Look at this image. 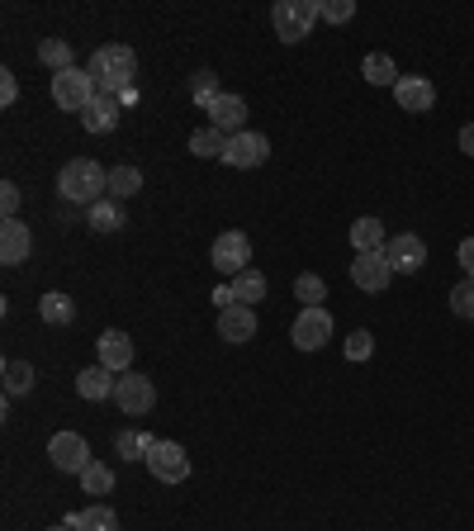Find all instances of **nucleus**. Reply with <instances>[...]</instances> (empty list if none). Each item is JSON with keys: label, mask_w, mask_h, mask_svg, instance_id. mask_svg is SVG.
Wrapping results in <instances>:
<instances>
[{"label": "nucleus", "mask_w": 474, "mask_h": 531, "mask_svg": "<svg viewBox=\"0 0 474 531\" xmlns=\"http://www.w3.org/2000/svg\"><path fill=\"white\" fill-rule=\"evenodd\" d=\"M86 72L95 76L100 95H114V100H119L128 86H138V53H133L128 43H105V48L91 53Z\"/></svg>", "instance_id": "f257e3e1"}, {"label": "nucleus", "mask_w": 474, "mask_h": 531, "mask_svg": "<svg viewBox=\"0 0 474 531\" xmlns=\"http://www.w3.org/2000/svg\"><path fill=\"white\" fill-rule=\"evenodd\" d=\"M57 190H62V200L67 204H100L110 195V171L91 157H72V162L62 166V176H57Z\"/></svg>", "instance_id": "f03ea898"}, {"label": "nucleus", "mask_w": 474, "mask_h": 531, "mask_svg": "<svg viewBox=\"0 0 474 531\" xmlns=\"http://www.w3.org/2000/svg\"><path fill=\"white\" fill-rule=\"evenodd\" d=\"M318 19H323V0H275V10H271L275 38H285V43L309 38V29Z\"/></svg>", "instance_id": "7ed1b4c3"}, {"label": "nucleus", "mask_w": 474, "mask_h": 531, "mask_svg": "<svg viewBox=\"0 0 474 531\" xmlns=\"http://www.w3.org/2000/svg\"><path fill=\"white\" fill-rule=\"evenodd\" d=\"M95 95H100V86H95V76L86 72V67H72V72H57V76H53V100H57V110L86 114V110L95 105Z\"/></svg>", "instance_id": "20e7f679"}, {"label": "nucleus", "mask_w": 474, "mask_h": 531, "mask_svg": "<svg viewBox=\"0 0 474 531\" xmlns=\"http://www.w3.org/2000/svg\"><path fill=\"white\" fill-rule=\"evenodd\" d=\"M209 261H214V271L219 275H242L252 271V238L242 233V228H228V233H219L214 238V252H209Z\"/></svg>", "instance_id": "39448f33"}, {"label": "nucleus", "mask_w": 474, "mask_h": 531, "mask_svg": "<svg viewBox=\"0 0 474 531\" xmlns=\"http://www.w3.org/2000/svg\"><path fill=\"white\" fill-rule=\"evenodd\" d=\"M48 460H53L62 475H86L95 460H91V441L81 437V432H57L53 441H48Z\"/></svg>", "instance_id": "423d86ee"}, {"label": "nucleus", "mask_w": 474, "mask_h": 531, "mask_svg": "<svg viewBox=\"0 0 474 531\" xmlns=\"http://www.w3.org/2000/svg\"><path fill=\"white\" fill-rule=\"evenodd\" d=\"M114 403H119V413H128V418H147L157 408V385L147 375H138V370H128V375H119V385H114Z\"/></svg>", "instance_id": "0eeeda50"}, {"label": "nucleus", "mask_w": 474, "mask_h": 531, "mask_svg": "<svg viewBox=\"0 0 474 531\" xmlns=\"http://www.w3.org/2000/svg\"><path fill=\"white\" fill-rule=\"evenodd\" d=\"M290 342L299 351H318L332 342V313L323 304H313V309H299L294 313V328H290Z\"/></svg>", "instance_id": "6e6552de"}, {"label": "nucleus", "mask_w": 474, "mask_h": 531, "mask_svg": "<svg viewBox=\"0 0 474 531\" xmlns=\"http://www.w3.org/2000/svg\"><path fill=\"white\" fill-rule=\"evenodd\" d=\"M147 470H152V479H162V484H185L190 479V456H185L181 441H157L147 451Z\"/></svg>", "instance_id": "1a4fd4ad"}, {"label": "nucleus", "mask_w": 474, "mask_h": 531, "mask_svg": "<svg viewBox=\"0 0 474 531\" xmlns=\"http://www.w3.org/2000/svg\"><path fill=\"white\" fill-rule=\"evenodd\" d=\"M271 157V138L266 133H252V129H242L228 138V152H223V162L233 166V171H252V166H261Z\"/></svg>", "instance_id": "9d476101"}, {"label": "nucleus", "mask_w": 474, "mask_h": 531, "mask_svg": "<svg viewBox=\"0 0 474 531\" xmlns=\"http://www.w3.org/2000/svg\"><path fill=\"white\" fill-rule=\"evenodd\" d=\"M389 280H394V266H389L384 252H356V261H351V285L356 290L380 294V290H389Z\"/></svg>", "instance_id": "9b49d317"}, {"label": "nucleus", "mask_w": 474, "mask_h": 531, "mask_svg": "<svg viewBox=\"0 0 474 531\" xmlns=\"http://www.w3.org/2000/svg\"><path fill=\"white\" fill-rule=\"evenodd\" d=\"M384 257H389L394 275H418L427 266V242L418 233H399V238L384 242Z\"/></svg>", "instance_id": "f8f14e48"}, {"label": "nucleus", "mask_w": 474, "mask_h": 531, "mask_svg": "<svg viewBox=\"0 0 474 531\" xmlns=\"http://www.w3.org/2000/svg\"><path fill=\"white\" fill-rule=\"evenodd\" d=\"M29 252H34L29 223L24 219H0V261H5V266H19V261H29Z\"/></svg>", "instance_id": "ddd939ff"}, {"label": "nucleus", "mask_w": 474, "mask_h": 531, "mask_svg": "<svg viewBox=\"0 0 474 531\" xmlns=\"http://www.w3.org/2000/svg\"><path fill=\"white\" fill-rule=\"evenodd\" d=\"M209 129H219V133H242L247 129V100L242 95H233V91H223L214 105H209Z\"/></svg>", "instance_id": "4468645a"}, {"label": "nucleus", "mask_w": 474, "mask_h": 531, "mask_svg": "<svg viewBox=\"0 0 474 531\" xmlns=\"http://www.w3.org/2000/svg\"><path fill=\"white\" fill-rule=\"evenodd\" d=\"M95 351H100V366L114 370V375H128V366H133V337H128V332H119V328L100 332Z\"/></svg>", "instance_id": "2eb2a0df"}, {"label": "nucleus", "mask_w": 474, "mask_h": 531, "mask_svg": "<svg viewBox=\"0 0 474 531\" xmlns=\"http://www.w3.org/2000/svg\"><path fill=\"white\" fill-rule=\"evenodd\" d=\"M394 100H399V110H408V114H427L437 105V86H432L427 76H399Z\"/></svg>", "instance_id": "dca6fc26"}, {"label": "nucleus", "mask_w": 474, "mask_h": 531, "mask_svg": "<svg viewBox=\"0 0 474 531\" xmlns=\"http://www.w3.org/2000/svg\"><path fill=\"white\" fill-rule=\"evenodd\" d=\"M219 337H223V342H233V347L252 342V337H256V309H252V304H233V309H223L219 313Z\"/></svg>", "instance_id": "f3484780"}, {"label": "nucleus", "mask_w": 474, "mask_h": 531, "mask_svg": "<svg viewBox=\"0 0 474 531\" xmlns=\"http://www.w3.org/2000/svg\"><path fill=\"white\" fill-rule=\"evenodd\" d=\"M114 385H119V380H114V370H105L100 361H95V366H86L81 375H76V394H81L86 403L114 399Z\"/></svg>", "instance_id": "a211bd4d"}, {"label": "nucleus", "mask_w": 474, "mask_h": 531, "mask_svg": "<svg viewBox=\"0 0 474 531\" xmlns=\"http://www.w3.org/2000/svg\"><path fill=\"white\" fill-rule=\"evenodd\" d=\"M119 100L114 95H95V105L86 114H81V124H86V133H114L119 129Z\"/></svg>", "instance_id": "6ab92c4d"}, {"label": "nucleus", "mask_w": 474, "mask_h": 531, "mask_svg": "<svg viewBox=\"0 0 474 531\" xmlns=\"http://www.w3.org/2000/svg\"><path fill=\"white\" fill-rule=\"evenodd\" d=\"M67 527L72 531H119V517H114L110 503H91V508H81V513L67 517Z\"/></svg>", "instance_id": "aec40b11"}, {"label": "nucleus", "mask_w": 474, "mask_h": 531, "mask_svg": "<svg viewBox=\"0 0 474 531\" xmlns=\"http://www.w3.org/2000/svg\"><path fill=\"white\" fill-rule=\"evenodd\" d=\"M38 318H43L48 328H67V323H72V318H76L72 294H62V290L43 294V299H38Z\"/></svg>", "instance_id": "412c9836"}, {"label": "nucleus", "mask_w": 474, "mask_h": 531, "mask_svg": "<svg viewBox=\"0 0 474 531\" xmlns=\"http://www.w3.org/2000/svg\"><path fill=\"white\" fill-rule=\"evenodd\" d=\"M361 76L365 81H370V86H389V91H394V86H399V67H394V57L389 53H365V62H361Z\"/></svg>", "instance_id": "4be33fe9"}, {"label": "nucleus", "mask_w": 474, "mask_h": 531, "mask_svg": "<svg viewBox=\"0 0 474 531\" xmlns=\"http://www.w3.org/2000/svg\"><path fill=\"white\" fill-rule=\"evenodd\" d=\"M38 62L57 76V72H72L76 53H72V43H67V38H43V43H38Z\"/></svg>", "instance_id": "5701e85b"}, {"label": "nucleus", "mask_w": 474, "mask_h": 531, "mask_svg": "<svg viewBox=\"0 0 474 531\" xmlns=\"http://www.w3.org/2000/svg\"><path fill=\"white\" fill-rule=\"evenodd\" d=\"M384 223L375 219V214H365V219H356L351 223V247L356 252H384Z\"/></svg>", "instance_id": "b1692460"}, {"label": "nucleus", "mask_w": 474, "mask_h": 531, "mask_svg": "<svg viewBox=\"0 0 474 531\" xmlns=\"http://www.w3.org/2000/svg\"><path fill=\"white\" fill-rule=\"evenodd\" d=\"M124 223H128V214H124V204H119V200L105 195L100 204H91V228H95V233H119Z\"/></svg>", "instance_id": "393cba45"}, {"label": "nucleus", "mask_w": 474, "mask_h": 531, "mask_svg": "<svg viewBox=\"0 0 474 531\" xmlns=\"http://www.w3.org/2000/svg\"><path fill=\"white\" fill-rule=\"evenodd\" d=\"M228 285H233L237 304H261V299H266V290H271V285H266V275L256 271V266H252V271H242V275H233Z\"/></svg>", "instance_id": "a878e982"}, {"label": "nucleus", "mask_w": 474, "mask_h": 531, "mask_svg": "<svg viewBox=\"0 0 474 531\" xmlns=\"http://www.w3.org/2000/svg\"><path fill=\"white\" fill-rule=\"evenodd\" d=\"M0 375H5V399H15V394H29V389H34V366H29V361H5V366H0Z\"/></svg>", "instance_id": "bb28decb"}, {"label": "nucleus", "mask_w": 474, "mask_h": 531, "mask_svg": "<svg viewBox=\"0 0 474 531\" xmlns=\"http://www.w3.org/2000/svg\"><path fill=\"white\" fill-rule=\"evenodd\" d=\"M138 190H143V171H138V166H114L110 171V200L124 204L128 195H138Z\"/></svg>", "instance_id": "cd10ccee"}, {"label": "nucleus", "mask_w": 474, "mask_h": 531, "mask_svg": "<svg viewBox=\"0 0 474 531\" xmlns=\"http://www.w3.org/2000/svg\"><path fill=\"white\" fill-rule=\"evenodd\" d=\"M157 441L162 437H152V432H119V437H114V451L124 460H147V451H152Z\"/></svg>", "instance_id": "c85d7f7f"}, {"label": "nucleus", "mask_w": 474, "mask_h": 531, "mask_svg": "<svg viewBox=\"0 0 474 531\" xmlns=\"http://www.w3.org/2000/svg\"><path fill=\"white\" fill-rule=\"evenodd\" d=\"M190 152H195V157H219V162H223V152H228V133L195 129V133H190Z\"/></svg>", "instance_id": "c756f323"}, {"label": "nucleus", "mask_w": 474, "mask_h": 531, "mask_svg": "<svg viewBox=\"0 0 474 531\" xmlns=\"http://www.w3.org/2000/svg\"><path fill=\"white\" fill-rule=\"evenodd\" d=\"M219 76L209 72V67H200V72L190 76V100H195V105H204V110H209V105H214V100H219Z\"/></svg>", "instance_id": "7c9ffc66"}, {"label": "nucleus", "mask_w": 474, "mask_h": 531, "mask_svg": "<svg viewBox=\"0 0 474 531\" xmlns=\"http://www.w3.org/2000/svg\"><path fill=\"white\" fill-rule=\"evenodd\" d=\"M81 489H86V494H95V503H105V494L114 489V470H110V465H100V460H95L91 470L81 475Z\"/></svg>", "instance_id": "2f4dec72"}, {"label": "nucleus", "mask_w": 474, "mask_h": 531, "mask_svg": "<svg viewBox=\"0 0 474 531\" xmlns=\"http://www.w3.org/2000/svg\"><path fill=\"white\" fill-rule=\"evenodd\" d=\"M294 299H299L304 309L323 304V299H328V285H323V275H299V280H294Z\"/></svg>", "instance_id": "473e14b6"}, {"label": "nucleus", "mask_w": 474, "mask_h": 531, "mask_svg": "<svg viewBox=\"0 0 474 531\" xmlns=\"http://www.w3.org/2000/svg\"><path fill=\"white\" fill-rule=\"evenodd\" d=\"M451 313H456V318H474V275H465V280L451 285Z\"/></svg>", "instance_id": "72a5a7b5"}, {"label": "nucleus", "mask_w": 474, "mask_h": 531, "mask_svg": "<svg viewBox=\"0 0 474 531\" xmlns=\"http://www.w3.org/2000/svg\"><path fill=\"white\" fill-rule=\"evenodd\" d=\"M323 19L328 24H351L356 19V0H323Z\"/></svg>", "instance_id": "f704fd0d"}, {"label": "nucleus", "mask_w": 474, "mask_h": 531, "mask_svg": "<svg viewBox=\"0 0 474 531\" xmlns=\"http://www.w3.org/2000/svg\"><path fill=\"white\" fill-rule=\"evenodd\" d=\"M370 351H375V337H370L365 328L347 337V361H370Z\"/></svg>", "instance_id": "c9c22d12"}, {"label": "nucleus", "mask_w": 474, "mask_h": 531, "mask_svg": "<svg viewBox=\"0 0 474 531\" xmlns=\"http://www.w3.org/2000/svg\"><path fill=\"white\" fill-rule=\"evenodd\" d=\"M19 204H24V190L15 181L0 185V209H5V219H19Z\"/></svg>", "instance_id": "e433bc0d"}, {"label": "nucleus", "mask_w": 474, "mask_h": 531, "mask_svg": "<svg viewBox=\"0 0 474 531\" xmlns=\"http://www.w3.org/2000/svg\"><path fill=\"white\" fill-rule=\"evenodd\" d=\"M15 100H19V81H15V72H0V105L10 110Z\"/></svg>", "instance_id": "4c0bfd02"}, {"label": "nucleus", "mask_w": 474, "mask_h": 531, "mask_svg": "<svg viewBox=\"0 0 474 531\" xmlns=\"http://www.w3.org/2000/svg\"><path fill=\"white\" fill-rule=\"evenodd\" d=\"M456 261L465 266V275H474V238H465V242L456 247Z\"/></svg>", "instance_id": "58836bf2"}, {"label": "nucleus", "mask_w": 474, "mask_h": 531, "mask_svg": "<svg viewBox=\"0 0 474 531\" xmlns=\"http://www.w3.org/2000/svg\"><path fill=\"white\" fill-rule=\"evenodd\" d=\"M214 304H219V313H223V309H233V304H237L233 285H219V290H214Z\"/></svg>", "instance_id": "ea45409f"}, {"label": "nucleus", "mask_w": 474, "mask_h": 531, "mask_svg": "<svg viewBox=\"0 0 474 531\" xmlns=\"http://www.w3.org/2000/svg\"><path fill=\"white\" fill-rule=\"evenodd\" d=\"M460 152H465V157H474V124H465V129H460Z\"/></svg>", "instance_id": "a19ab883"}, {"label": "nucleus", "mask_w": 474, "mask_h": 531, "mask_svg": "<svg viewBox=\"0 0 474 531\" xmlns=\"http://www.w3.org/2000/svg\"><path fill=\"white\" fill-rule=\"evenodd\" d=\"M48 531H72V527H67V522H57V527H48Z\"/></svg>", "instance_id": "79ce46f5"}]
</instances>
